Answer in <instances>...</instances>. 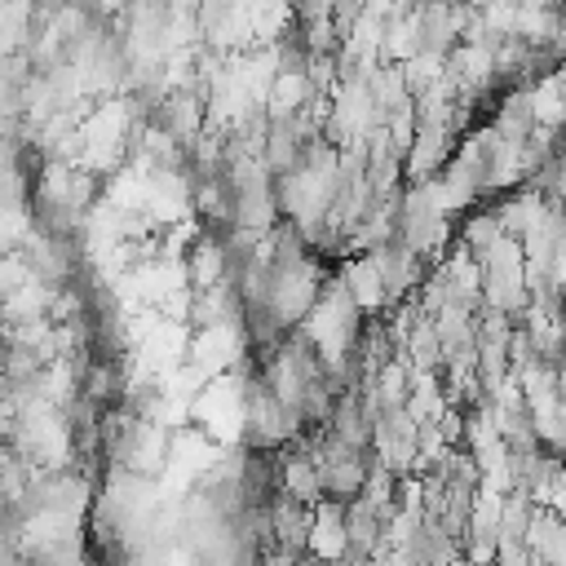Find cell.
Here are the masks:
<instances>
[{"mask_svg":"<svg viewBox=\"0 0 566 566\" xmlns=\"http://www.w3.org/2000/svg\"><path fill=\"white\" fill-rule=\"evenodd\" d=\"M345 287H349V296L358 301L363 314H385L389 310V292H385V279H380L371 252H358V261H349Z\"/></svg>","mask_w":566,"mask_h":566,"instance_id":"obj_1","label":"cell"}]
</instances>
